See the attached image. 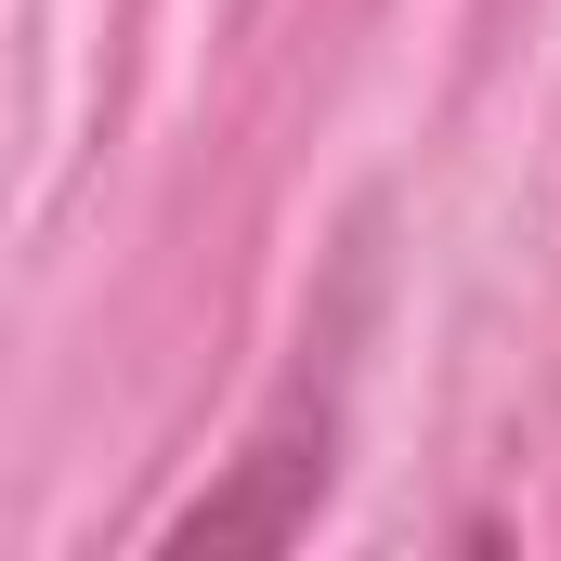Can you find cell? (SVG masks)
<instances>
[{"mask_svg": "<svg viewBox=\"0 0 561 561\" xmlns=\"http://www.w3.org/2000/svg\"><path fill=\"white\" fill-rule=\"evenodd\" d=\"M313 496H327V419H287L249 444V483L236 496H209V510H183L170 523V549H287L300 523H313Z\"/></svg>", "mask_w": 561, "mask_h": 561, "instance_id": "1", "label": "cell"}]
</instances>
